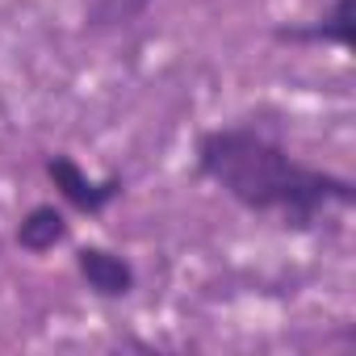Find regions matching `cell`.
Listing matches in <instances>:
<instances>
[{"instance_id": "6da1fadb", "label": "cell", "mask_w": 356, "mask_h": 356, "mask_svg": "<svg viewBox=\"0 0 356 356\" xmlns=\"http://www.w3.org/2000/svg\"><path fill=\"white\" fill-rule=\"evenodd\" d=\"M197 172L252 214H273L293 231L314 227L331 210H348L356 189L348 176L293 159L256 126H218L197 138Z\"/></svg>"}, {"instance_id": "7a4b0ae2", "label": "cell", "mask_w": 356, "mask_h": 356, "mask_svg": "<svg viewBox=\"0 0 356 356\" xmlns=\"http://www.w3.org/2000/svg\"><path fill=\"white\" fill-rule=\"evenodd\" d=\"M47 176L55 181V189L63 193V202L67 206H76V210H84V214H101L109 202H118L122 197V176H105V181H92V176L72 159V155H47Z\"/></svg>"}, {"instance_id": "3957f363", "label": "cell", "mask_w": 356, "mask_h": 356, "mask_svg": "<svg viewBox=\"0 0 356 356\" xmlns=\"http://www.w3.org/2000/svg\"><path fill=\"white\" fill-rule=\"evenodd\" d=\"M76 273L84 277V285L97 293V298H126L134 289V264L109 248H97V243H84L76 248Z\"/></svg>"}, {"instance_id": "277c9868", "label": "cell", "mask_w": 356, "mask_h": 356, "mask_svg": "<svg viewBox=\"0 0 356 356\" xmlns=\"http://www.w3.org/2000/svg\"><path fill=\"white\" fill-rule=\"evenodd\" d=\"M277 42H293V47H339L352 51L356 42V0H335L331 13L310 22V26H281Z\"/></svg>"}, {"instance_id": "5b68a950", "label": "cell", "mask_w": 356, "mask_h": 356, "mask_svg": "<svg viewBox=\"0 0 356 356\" xmlns=\"http://www.w3.org/2000/svg\"><path fill=\"white\" fill-rule=\"evenodd\" d=\"M67 235H72V227H67L63 210H55V206H34V210L22 218V227H17V243H22L30 256L55 252L59 243H67Z\"/></svg>"}, {"instance_id": "8992f818", "label": "cell", "mask_w": 356, "mask_h": 356, "mask_svg": "<svg viewBox=\"0 0 356 356\" xmlns=\"http://www.w3.org/2000/svg\"><path fill=\"white\" fill-rule=\"evenodd\" d=\"M147 9H151V0H92L88 26L92 30H118V26H130L134 17H143Z\"/></svg>"}]
</instances>
